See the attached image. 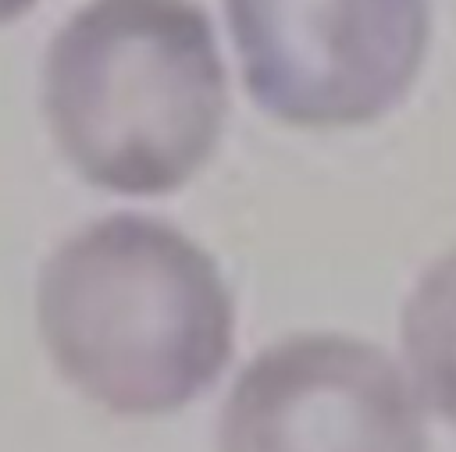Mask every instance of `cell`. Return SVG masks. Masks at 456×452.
<instances>
[{"label": "cell", "instance_id": "cell-1", "mask_svg": "<svg viewBox=\"0 0 456 452\" xmlns=\"http://www.w3.org/2000/svg\"><path fill=\"white\" fill-rule=\"evenodd\" d=\"M36 317L61 377L118 416L189 406L235 345L214 256L142 214H110L64 238L43 263Z\"/></svg>", "mask_w": 456, "mask_h": 452}, {"label": "cell", "instance_id": "cell-6", "mask_svg": "<svg viewBox=\"0 0 456 452\" xmlns=\"http://www.w3.org/2000/svg\"><path fill=\"white\" fill-rule=\"evenodd\" d=\"M32 7H36V0H0V25L21 18V14L32 11Z\"/></svg>", "mask_w": 456, "mask_h": 452}, {"label": "cell", "instance_id": "cell-5", "mask_svg": "<svg viewBox=\"0 0 456 452\" xmlns=\"http://www.w3.org/2000/svg\"><path fill=\"white\" fill-rule=\"evenodd\" d=\"M403 352L420 402L456 427V249L417 278L403 306Z\"/></svg>", "mask_w": 456, "mask_h": 452}, {"label": "cell", "instance_id": "cell-2", "mask_svg": "<svg viewBox=\"0 0 456 452\" xmlns=\"http://www.w3.org/2000/svg\"><path fill=\"white\" fill-rule=\"evenodd\" d=\"M43 110L89 185L182 189L214 157L228 114L210 18L192 0H89L50 43Z\"/></svg>", "mask_w": 456, "mask_h": 452}, {"label": "cell", "instance_id": "cell-3", "mask_svg": "<svg viewBox=\"0 0 456 452\" xmlns=\"http://www.w3.org/2000/svg\"><path fill=\"white\" fill-rule=\"evenodd\" d=\"M246 93L296 128H356L413 89L428 0H224Z\"/></svg>", "mask_w": 456, "mask_h": 452}, {"label": "cell", "instance_id": "cell-4", "mask_svg": "<svg viewBox=\"0 0 456 452\" xmlns=\"http://www.w3.org/2000/svg\"><path fill=\"white\" fill-rule=\"evenodd\" d=\"M217 452H428L406 374L353 335H292L235 377Z\"/></svg>", "mask_w": 456, "mask_h": 452}]
</instances>
